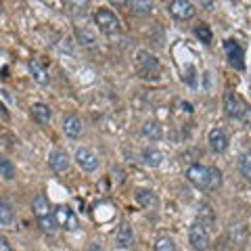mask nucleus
<instances>
[{
	"label": "nucleus",
	"instance_id": "35",
	"mask_svg": "<svg viewBox=\"0 0 251 251\" xmlns=\"http://www.w3.org/2000/svg\"><path fill=\"white\" fill-rule=\"evenodd\" d=\"M0 11H2V4H0Z\"/></svg>",
	"mask_w": 251,
	"mask_h": 251
},
{
	"label": "nucleus",
	"instance_id": "26",
	"mask_svg": "<svg viewBox=\"0 0 251 251\" xmlns=\"http://www.w3.org/2000/svg\"><path fill=\"white\" fill-rule=\"evenodd\" d=\"M195 36H197L203 44H209L211 42V29H209L207 23H199V25H195Z\"/></svg>",
	"mask_w": 251,
	"mask_h": 251
},
{
	"label": "nucleus",
	"instance_id": "33",
	"mask_svg": "<svg viewBox=\"0 0 251 251\" xmlns=\"http://www.w3.org/2000/svg\"><path fill=\"white\" fill-rule=\"evenodd\" d=\"M109 2H111L113 6H126L128 4V0H109Z\"/></svg>",
	"mask_w": 251,
	"mask_h": 251
},
{
	"label": "nucleus",
	"instance_id": "16",
	"mask_svg": "<svg viewBox=\"0 0 251 251\" xmlns=\"http://www.w3.org/2000/svg\"><path fill=\"white\" fill-rule=\"evenodd\" d=\"M143 136L149 138V140H159V138L163 136L161 124H159V122H155V120L145 122V126H143Z\"/></svg>",
	"mask_w": 251,
	"mask_h": 251
},
{
	"label": "nucleus",
	"instance_id": "23",
	"mask_svg": "<svg viewBox=\"0 0 251 251\" xmlns=\"http://www.w3.org/2000/svg\"><path fill=\"white\" fill-rule=\"evenodd\" d=\"M136 15H149L153 11V0H128Z\"/></svg>",
	"mask_w": 251,
	"mask_h": 251
},
{
	"label": "nucleus",
	"instance_id": "18",
	"mask_svg": "<svg viewBox=\"0 0 251 251\" xmlns=\"http://www.w3.org/2000/svg\"><path fill=\"white\" fill-rule=\"evenodd\" d=\"M31 115H34V120L38 124H49L50 122V107L44 105V103H34L31 105Z\"/></svg>",
	"mask_w": 251,
	"mask_h": 251
},
{
	"label": "nucleus",
	"instance_id": "1",
	"mask_svg": "<svg viewBox=\"0 0 251 251\" xmlns=\"http://www.w3.org/2000/svg\"><path fill=\"white\" fill-rule=\"evenodd\" d=\"M138 72L145 80H157L161 74L159 61H157L151 52L147 50H138Z\"/></svg>",
	"mask_w": 251,
	"mask_h": 251
},
{
	"label": "nucleus",
	"instance_id": "25",
	"mask_svg": "<svg viewBox=\"0 0 251 251\" xmlns=\"http://www.w3.org/2000/svg\"><path fill=\"white\" fill-rule=\"evenodd\" d=\"M0 176L4 180H13L15 178V166L11 159H6V157H0Z\"/></svg>",
	"mask_w": 251,
	"mask_h": 251
},
{
	"label": "nucleus",
	"instance_id": "9",
	"mask_svg": "<svg viewBox=\"0 0 251 251\" xmlns=\"http://www.w3.org/2000/svg\"><path fill=\"white\" fill-rule=\"evenodd\" d=\"M75 161H77V166H80L84 172H94L99 168V157L94 151H90V149H77L75 151Z\"/></svg>",
	"mask_w": 251,
	"mask_h": 251
},
{
	"label": "nucleus",
	"instance_id": "8",
	"mask_svg": "<svg viewBox=\"0 0 251 251\" xmlns=\"http://www.w3.org/2000/svg\"><path fill=\"white\" fill-rule=\"evenodd\" d=\"M224 52H226V57H228V63L234 67V69H243L245 67V52H243L241 49V44L237 40H226L224 42Z\"/></svg>",
	"mask_w": 251,
	"mask_h": 251
},
{
	"label": "nucleus",
	"instance_id": "6",
	"mask_svg": "<svg viewBox=\"0 0 251 251\" xmlns=\"http://www.w3.org/2000/svg\"><path fill=\"white\" fill-rule=\"evenodd\" d=\"M184 176L193 186L201 188V191L207 188V168L201 166V163H188L184 170Z\"/></svg>",
	"mask_w": 251,
	"mask_h": 251
},
{
	"label": "nucleus",
	"instance_id": "28",
	"mask_svg": "<svg viewBox=\"0 0 251 251\" xmlns=\"http://www.w3.org/2000/svg\"><path fill=\"white\" fill-rule=\"evenodd\" d=\"M38 224H40V228H42L44 232H50V234L59 228V226H57V220H54L52 214L46 216V218H40V220H38Z\"/></svg>",
	"mask_w": 251,
	"mask_h": 251
},
{
	"label": "nucleus",
	"instance_id": "32",
	"mask_svg": "<svg viewBox=\"0 0 251 251\" xmlns=\"http://www.w3.org/2000/svg\"><path fill=\"white\" fill-rule=\"evenodd\" d=\"M197 2L201 4V9H211L214 6V0H197Z\"/></svg>",
	"mask_w": 251,
	"mask_h": 251
},
{
	"label": "nucleus",
	"instance_id": "31",
	"mask_svg": "<svg viewBox=\"0 0 251 251\" xmlns=\"http://www.w3.org/2000/svg\"><path fill=\"white\" fill-rule=\"evenodd\" d=\"M186 74H188V75H186V82L191 84V86H195V72H193V67H188Z\"/></svg>",
	"mask_w": 251,
	"mask_h": 251
},
{
	"label": "nucleus",
	"instance_id": "7",
	"mask_svg": "<svg viewBox=\"0 0 251 251\" xmlns=\"http://www.w3.org/2000/svg\"><path fill=\"white\" fill-rule=\"evenodd\" d=\"M52 216H54V220H57V226H61V228H65V230H75L77 226H80L74 209H69L67 205H59L52 211Z\"/></svg>",
	"mask_w": 251,
	"mask_h": 251
},
{
	"label": "nucleus",
	"instance_id": "12",
	"mask_svg": "<svg viewBox=\"0 0 251 251\" xmlns=\"http://www.w3.org/2000/svg\"><path fill=\"white\" fill-rule=\"evenodd\" d=\"M115 241H117V247H122V249H130L134 245V230H132V226L128 222H124L120 228H117Z\"/></svg>",
	"mask_w": 251,
	"mask_h": 251
},
{
	"label": "nucleus",
	"instance_id": "14",
	"mask_svg": "<svg viewBox=\"0 0 251 251\" xmlns=\"http://www.w3.org/2000/svg\"><path fill=\"white\" fill-rule=\"evenodd\" d=\"M31 209H34V216L40 220V218H46L50 216V203L44 195H36L34 201H31Z\"/></svg>",
	"mask_w": 251,
	"mask_h": 251
},
{
	"label": "nucleus",
	"instance_id": "21",
	"mask_svg": "<svg viewBox=\"0 0 251 251\" xmlns=\"http://www.w3.org/2000/svg\"><path fill=\"white\" fill-rule=\"evenodd\" d=\"M15 222V211L4 199H0V226H11Z\"/></svg>",
	"mask_w": 251,
	"mask_h": 251
},
{
	"label": "nucleus",
	"instance_id": "2",
	"mask_svg": "<svg viewBox=\"0 0 251 251\" xmlns=\"http://www.w3.org/2000/svg\"><path fill=\"white\" fill-rule=\"evenodd\" d=\"M94 21H97L99 29L107 36H113L120 31V19H117V15L109 9H99L94 13Z\"/></svg>",
	"mask_w": 251,
	"mask_h": 251
},
{
	"label": "nucleus",
	"instance_id": "5",
	"mask_svg": "<svg viewBox=\"0 0 251 251\" xmlns=\"http://www.w3.org/2000/svg\"><path fill=\"white\" fill-rule=\"evenodd\" d=\"M168 11H170L172 17L178 19V21H188L197 15V9H195V4L191 0H172Z\"/></svg>",
	"mask_w": 251,
	"mask_h": 251
},
{
	"label": "nucleus",
	"instance_id": "3",
	"mask_svg": "<svg viewBox=\"0 0 251 251\" xmlns=\"http://www.w3.org/2000/svg\"><path fill=\"white\" fill-rule=\"evenodd\" d=\"M188 241L195 251H207L209 249V230L203 222H195L188 230Z\"/></svg>",
	"mask_w": 251,
	"mask_h": 251
},
{
	"label": "nucleus",
	"instance_id": "15",
	"mask_svg": "<svg viewBox=\"0 0 251 251\" xmlns=\"http://www.w3.org/2000/svg\"><path fill=\"white\" fill-rule=\"evenodd\" d=\"M67 11L72 13V17L82 19L88 15V0H65Z\"/></svg>",
	"mask_w": 251,
	"mask_h": 251
},
{
	"label": "nucleus",
	"instance_id": "20",
	"mask_svg": "<svg viewBox=\"0 0 251 251\" xmlns=\"http://www.w3.org/2000/svg\"><path fill=\"white\" fill-rule=\"evenodd\" d=\"M29 74H31V77L38 82V84H42V86H46L49 84V74H46V69L40 65L38 61H29Z\"/></svg>",
	"mask_w": 251,
	"mask_h": 251
},
{
	"label": "nucleus",
	"instance_id": "11",
	"mask_svg": "<svg viewBox=\"0 0 251 251\" xmlns=\"http://www.w3.org/2000/svg\"><path fill=\"white\" fill-rule=\"evenodd\" d=\"M49 163H50V170H54L57 174H63V172L69 170V155L61 149H54L49 157Z\"/></svg>",
	"mask_w": 251,
	"mask_h": 251
},
{
	"label": "nucleus",
	"instance_id": "10",
	"mask_svg": "<svg viewBox=\"0 0 251 251\" xmlns=\"http://www.w3.org/2000/svg\"><path fill=\"white\" fill-rule=\"evenodd\" d=\"M207 143L214 153H224L228 149V136H226V132L222 128H211L207 134Z\"/></svg>",
	"mask_w": 251,
	"mask_h": 251
},
{
	"label": "nucleus",
	"instance_id": "30",
	"mask_svg": "<svg viewBox=\"0 0 251 251\" xmlns=\"http://www.w3.org/2000/svg\"><path fill=\"white\" fill-rule=\"evenodd\" d=\"M0 251H13L11 245H9V241H6L4 237H0Z\"/></svg>",
	"mask_w": 251,
	"mask_h": 251
},
{
	"label": "nucleus",
	"instance_id": "34",
	"mask_svg": "<svg viewBox=\"0 0 251 251\" xmlns=\"http://www.w3.org/2000/svg\"><path fill=\"white\" fill-rule=\"evenodd\" d=\"M90 251H105V249L100 247V245H97V243H94V245H90Z\"/></svg>",
	"mask_w": 251,
	"mask_h": 251
},
{
	"label": "nucleus",
	"instance_id": "22",
	"mask_svg": "<svg viewBox=\"0 0 251 251\" xmlns=\"http://www.w3.org/2000/svg\"><path fill=\"white\" fill-rule=\"evenodd\" d=\"M222 184V174L218 168H207V188L205 191H218Z\"/></svg>",
	"mask_w": 251,
	"mask_h": 251
},
{
	"label": "nucleus",
	"instance_id": "13",
	"mask_svg": "<svg viewBox=\"0 0 251 251\" xmlns=\"http://www.w3.org/2000/svg\"><path fill=\"white\" fill-rule=\"evenodd\" d=\"M82 130H84V126H82L80 117L67 115L65 120H63V132H65L69 138H80L82 136Z\"/></svg>",
	"mask_w": 251,
	"mask_h": 251
},
{
	"label": "nucleus",
	"instance_id": "17",
	"mask_svg": "<svg viewBox=\"0 0 251 251\" xmlns=\"http://www.w3.org/2000/svg\"><path fill=\"white\" fill-rule=\"evenodd\" d=\"M143 161L149 168H157V166H161V161H163V153L157 151L155 147H147L143 151Z\"/></svg>",
	"mask_w": 251,
	"mask_h": 251
},
{
	"label": "nucleus",
	"instance_id": "27",
	"mask_svg": "<svg viewBox=\"0 0 251 251\" xmlns=\"http://www.w3.org/2000/svg\"><path fill=\"white\" fill-rule=\"evenodd\" d=\"M239 168H241V174L245 176V178L249 180V182H251V151L243 153L241 161H239Z\"/></svg>",
	"mask_w": 251,
	"mask_h": 251
},
{
	"label": "nucleus",
	"instance_id": "4",
	"mask_svg": "<svg viewBox=\"0 0 251 251\" xmlns=\"http://www.w3.org/2000/svg\"><path fill=\"white\" fill-rule=\"evenodd\" d=\"M224 113L230 117V120H243L247 113V107L245 103L241 100L239 94H234V92H226L224 94Z\"/></svg>",
	"mask_w": 251,
	"mask_h": 251
},
{
	"label": "nucleus",
	"instance_id": "29",
	"mask_svg": "<svg viewBox=\"0 0 251 251\" xmlns=\"http://www.w3.org/2000/svg\"><path fill=\"white\" fill-rule=\"evenodd\" d=\"M155 251H176L174 241H172L170 237H159L155 241Z\"/></svg>",
	"mask_w": 251,
	"mask_h": 251
},
{
	"label": "nucleus",
	"instance_id": "24",
	"mask_svg": "<svg viewBox=\"0 0 251 251\" xmlns=\"http://www.w3.org/2000/svg\"><path fill=\"white\" fill-rule=\"evenodd\" d=\"M75 36H77V40H80V44L82 46H88V49H92V46H97V36L92 34V31H88V29H82V27H77V31H75Z\"/></svg>",
	"mask_w": 251,
	"mask_h": 251
},
{
	"label": "nucleus",
	"instance_id": "19",
	"mask_svg": "<svg viewBox=\"0 0 251 251\" xmlns=\"http://www.w3.org/2000/svg\"><path fill=\"white\" fill-rule=\"evenodd\" d=\"M136 203L147 207V209H151V207L157 205V197H155L153 191H149V188H138L136 191Z\"/></svg>",
	"mask_w": 251,
	"mask_h": 251
}]
</instances>
